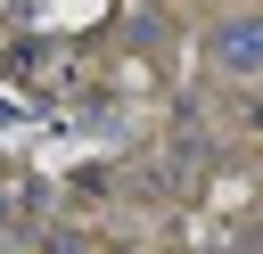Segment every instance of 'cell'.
Returning a JSON list of instances; mask_svg holds the SVG:
<instances>
[{
    "instance_id": "cell-1",
    "label": "cell",
    "mask_w": 263,
    "mask_h": 254,
    "mask_svg": "<svg viewBox=\"0 0 263 254\" xmlns=\"http://www.w3.org/2000/svg\"><path fill=\"white\" fill-rule=\"evenodd\" d=\"M214 57L230 74H263V16H222L214 25Z\"/></svg>"
},
{
    "instance_id": "cell-2",
    "label": "cell",
    "mask_w": 263,
    "mask_h": 254,
    "mask_svg": "<svg viewBox=\"0 0 263 254\" xmlns=\"http://www.w3.org/2000/svg\"><path fill=\"white\" fill-rule=\"evenodd\" d=\"M41 254H90L82 229H41Z\"/></svg>"
}]
</instances>
